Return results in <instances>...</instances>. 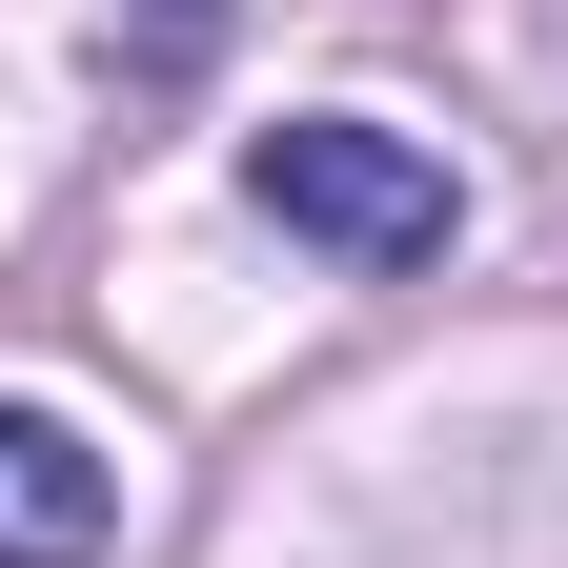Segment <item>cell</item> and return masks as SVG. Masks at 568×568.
Returning a JSON list of instances; mask_svg holds the SVG:
<instances>
[{"label": "cell", "instance_id": "6da1fadb", "mask_svg": "<svg viewBox=\"0 0 568 568\" xmlns=\"http://www.w3.org/2000/svg\"><path fill=\"white\" fill-rule=\"evenodd\" d=\"M244 183H264V224H305V244H345V264H447V224H467L447 163L386 142V122H264Z\"/></svg>", "mask_w": 568, "mask_h": 568}, {"label": "cell", "instance_id": "7a4b0ae2", "mask_svg": "<svg viewBox=\"0 0 568 568\" xmlns=\"http://www.w3.org/2000/svg\"><path fill=\"white\" fill-rule=\"evenodd\" d=\"M102 528H122V467L61 406H0V568H82Z\"/></svg>", "mask_w": 568, "mask_h": 568}]
</instances>
